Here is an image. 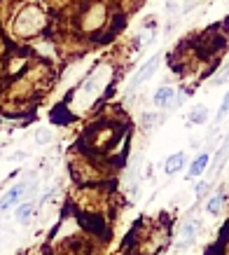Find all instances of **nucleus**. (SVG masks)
I'll return each instance as SVG.
<instances>
[{
  "mask_svg": "<svg viewBox=\"0 0 229 255\" xmlns=\"http://www.w3.org/2000/svg\"><path fill=\"white\" fill-rule=\"evenodd\" d=\"M159 63H161V54H154L150 61L143 66V68L138 70L136 75L131 78V82H129V92H133V89H138V87L143 85V82H147V80L152 78L154 73H157V68H159Z\"/></svg>",
  "mask_w": 229,
  "mask_h": 255,
  "instance_id": "1",
  "label": "nucleus"
},
{
  "mask_svg": "<svg viewBox=\"0 0 229 255\" xmlns=\"http://www.w3.org/2000/svg\"><path fill=\"white\" fill-rule=\"evenodd\" d=\"M173 96H176V89H173V87H159L152 96V103L157 108H171V106H173Z\"/></svg>",
  "mask_w": 229,
  "mask_h": 255,
  "instance_id": "2",
  "label": "nucleus"
},
{
  "mask_svg": "<svg viewBox=\"0 0 229 255\" xmlns=\"http://www.w3.org/2000/svg\"><path fill=\"white\" fill-rule=\"evenodd\" d=\"M208 164H211V155H208V152H201V155H197V157H194V162L190 164V173H187V178L201 176V173L208 169Z\"/></svg>",
  "mask_w": 229,
  "mask_h": 255,
  "instance_id": "3",
  "label": "nucleus"
},
{
  "mask_svg": "<svg viewBox=\"0 0 229 255\" xmlns=\"http://www.w3.org/2000/svg\"><path fill=\"white\" fill-rule=\"evenodd\" d=\"M185 162H187V155H185V152H173V155L166 159L164 169H166L168 176H173V173H178V171H183Z\"/></svg>",
  "mask_w": 229,
  "mask_h": 255,
  "instance_id": "4",
  "label": "nucleus"
},
{
  "mask_svg": "<svg viewBox=\"0 0 229 255\" xmlns=\"http://www.w3.org/2000/svg\"><path fill=\"white\" fill-rule=\"evenodd\" d=\"M21 194H23V185H16V187H12L2 199H0V211H7L9 206H14L16 201L21 199Z\"/></svg>",
  "mask_w": 229,
  "mask_h": 255,
  "instance_id": "5",
  "label": "nucleus"
},
{
  "mask_svg": "<svg viewBox=\"0 0 229 255\" xmlns=\"http://www.w3.org/2000/svg\"><path fill=\"white\" fill-rule=\"evenodd\" d=\"M208 108L206 106H194V108L190 110V117H187V122L190 124H206L208 122Z\"/></svg>",
  "mask_w": 229,
  "mask_h": 255,
  "instance_id": "6",
  "label": "nucleus"
},
{
  "mask_svg": "<svg viewBox=\"0 0 229 255\" xmlns=\"http://www.w3.org/2000/svg\"><path fill=\"white\" fill-rule=\"evenodd\" d=\"M227 201V194L225 192H220V194H215L213 199H208V204H206V211L211 213V216H218L220 213V209H222V204Z\"/></svg>",
  "mask_w": 229,
  "mask_h": 255,
  "instance_id": "7",
  "label": "nucleus"
},
{
  "mask_svg": "<svg viewBox=\"0 0 229 255\" xmlns=\"http://www.w3.org/2000/svg\"><path fill=\"white\" fill-rule=\"evenodd\" d=\"M194 234H197V225H194V223L185 225L183 237H180V241H178V248H187V244H192V241H194Z\"/></svg>",
  "mask_w": 229,
  "mask_h": 255,
  "instance_id": "8",
  "label": "nucleus"
},
{
  "mask_svg": "<svg viewBox=\"0 0 229 255\" xmlns=\"http://www.w3.org/2000/svg\"><path fill=\"white\" fill-rule=\"evenodd\" d=\"M33 216V204H21L19 209H16V220L19 223H28Z\"/></svg>",
  "mask_w": 229,
  "mask_h": 255,
  "instance_id": "9",
  "label": "nucleus"
},
{
  "mask_svg": "<svg viewBox=\"0 0 229 255\" xmlns=\"http://www.w3.org/2000/svg\"><path fill=\"white\" fill-rule=\"evenodd\" d=\"M227 113H229V92H227V96L222 99V103H220V108H218V115H215V120H218V122H222V120L227 117Z\"/></svg>",
  "mask_w": 229,
  "mask_h": 255,
  "instance_id": "10",
  "label": "nucleus"
},
{
  "mask_svg": "<svg viewBox=\"0 0 229 255\" xmlns=\"http://www.w3.org/2000/svg\"><path fill=\"white\" fill-rule=\"evenodd\" d=\"M157 122V115H152V113H143V127H150V124Z\"/></svg>",
  "mask_w": 229,
  "mask_h": 255,
  "instance_id": "11",
  "label": "nucleus"
},
{
  "mask_svg": "<svg viewBox=\"0 0 229 255\" xmlns=\"http://www.w3.org/2000/svg\"><path fill=\"white\" fill-rule=\"evenodd\" d=\"M206 190H208L206 183H199V185H197V197H204V194H206Z\"/></svg>",
  "mask_w": 229,
  "mask_h": 255,
  "instance_id": "12",
  "label": "nucleus"
},
{
  "mask_svg": "<svg viewBox=\"0 0 229 255\" xmlns=\"http://www.w3.org/2000/svg\"><path fill=\"white\" fill-rule=\"evenodd\" d=\"M49 140V136H47V131H42V136L38 133V143H47Z\"/></svg>",
  "mask_w": 229,
  "mask_h": 255,
  "instance_id": "13",
  "label": "nucleus"
}]
</instances>
